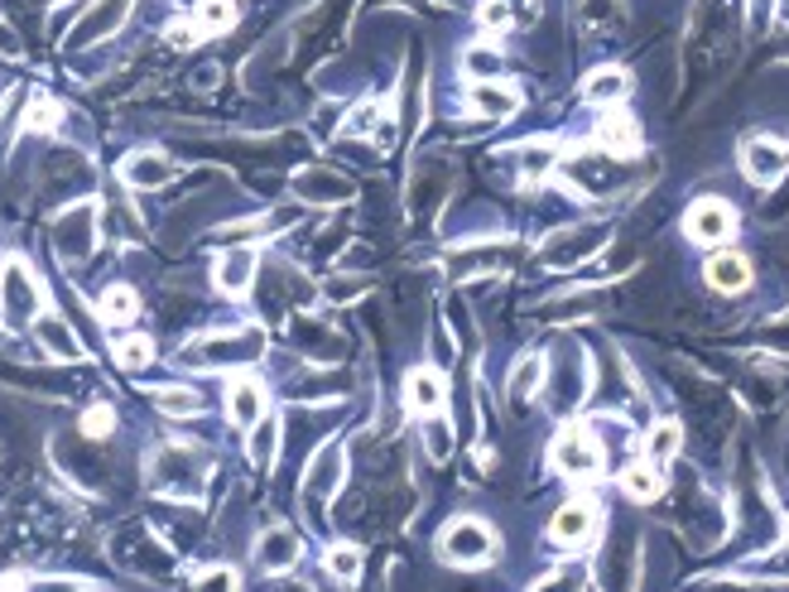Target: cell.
Masks as SVG:
<instances>
[{"label": "cell", "instance_id": "6da1fadb", "mask_svg": "<svg viewBox=\"0 0 789 592\" xmlns=\"http://www.w3.org/2000/svg\"><path fill=\"white\" fill-rule=\"evenodd\" d=\"M44 313V294L34 285V275L24 270V260H5L0 265V323L5 328H30Z\"/></svg>", "mask_w": 789, "mask_h": 592}, {"label": "cell", "instance_id": "7a4b0ae2", "mask_svg": "<svg viewBox=\"0 0 789 592\" xmlns=\"http://www.w3.org/2000/svg\"><path fill=\"white\" fill-rule=\"evenodd\" d=\"M439 554L448 564H463V569H472V564H487L496 554V530L487 521H477V515H463V521H453L443 530Z\"/></svg>", "mask_w": 789, "mask_h": 592}, {"label": "cell", "instance_id": "3957f363", "mask_svg": "<svg viewBox=\"0 0 789 592\" xmlns=\"http://www.w3.org/2000/svg\"><path fill=\"white\" fill-rule=\"evenodd\" d=\"M554 467L573 481H588L602 473V443L588 429H564L554 439Z\"/></svg>", "mask_w": 789, "mask_h": 592}, {"label": "cell", "instance_id": "277c9868", "mask_svg": "<svg viewBox=\"0 0 789 592\" xmlns=\"http://www.w3.org/2000/svg\"><path fill=\"white\" fill-rule=\"evenodd\" d=\"M684 232H688V241H698V246H722V241H732V236H736L732 202L698 198L694 208H688V217H684Z\"/></svg>", "mask_w": 789, "mask_h": 592}, {"label": "cell", "instance_id": "5b68a950", "mask_svg": "<svg viewBox=\"0 0 789 592\" xmlns=\"http://www.w3.org/2000/svg\"><path fill=\"white\" fill-rule=\"evenodd\" d=\"M592 530H597V506L588 497H578V501L558 506V515L549 521V539L564 549H582L592 539Z\"/></svg>", "mask_w": 789, "mask_h": 592}, {"label": "cell", "instance_id": "8992f818", "mask_svg": "<svg viewBox=\"0 0 789 592\" xmlns=\"http://www.w3.org/2000/svg\"><path fill=\"white\" fill-rule=\"evenodd\" d=\"M742 169H746V178L751 184H775V178L789 169V150L780 140H770V136H756V140H746L742 144Z\"/></svg>", "mask_w": 789, "mask_h": 592}, {"label": "cell", "instance_id": "52a82bcc", "mask_svg": "<svg viewBox=\"0 0 789 592\" xmlns=\"http://www.w3.org/2000/svg\"><path fill=\"white\" fill-rule=\"evenodd\" d=\"M606 241V227H564L549 246H544V265H582Z\"/></svg>", "mask_w": 789, "mask_h": 592}, {"label": "cell", "instance_id": "ba28073f", "mask_svg": "<svg viewBox=\"0 0 789 592\" xmlns=\"http://www.w3.org/2000/svg\"><path fill=\"white\" fill-rule=\"evenodd\" d=\"M265 381H256V376H236L232 385H227V419L232 425H241V429H251L256 419H265Z\"/></svg>", "mask_w": 789, "mask_h": 592}, {"label": "cell", "instance_id": "9c48e42d", "mask_svg": "<svg viewBox=\"0 0 789 592\" xmlns=\"http://www.w3.org/2000/svg\"><path fill=\"white\" fill-rule=\"evenodd\" d=\"M120 178H126L130 188H164L169 178H174V160L160 150H136L120 160Z\"/></svg>", "mask_w": 789, "mask_h": 592}, {"label": "cell", "instance_id": "30bf717a", "mask_svg": "<svg viewBox=\"0 0 789 592\" xmlns=\"http://www.w3.org/2000/svg\"><path fill=\"white\" fill-rule=\"evenodd\" d=\"M212 285L222 289V294L241 299L251 285H256V251H251V246H236V251H227V256L217 260V270H212Z\"/></svg>", "mask_w": 789, "mask_h": 592}, {"label": "cell", "instance_id": "8fae6325", "mask_svg": "<svg viewBox=\"0 0 789 592\" xmlns=\"http://www.w3.org/2000/svg\"><path fill=\"white\" fill-rule=\"evenodd\" d=\"M405 405L415 409V415H439V409L448 405V381L433 367L409 371L405 376Z\"/></svg>", "mask_w": 789, "mask_h": 592}, {"label": "cell", "instance_id": "7c38bea8", "mask_svg": "<svg viewBox=\"0 0 789 592\" xmlns=\"http://www.w3.org/2000/svg\"><path fill=\"white\" fill-rule=\"evenodd\" d=\"M597 140L606 154H616V160H630V154H640V126L630 120L622 106H606L602 126H597Z\"/></svg>", "mask_w": 789, "mask_h": 592}, {"label": "cell", "instance_id": "4fadbf2b", "mask_svg": "<svg viewBox=\"0 0 789 592\" xmlns=\"http://www.w3.org/2000/svg\"><path fill=\"white\" fill-rule=\"evenodd\" d=\"M467 106L477 116H487V120H506V116L520 112V92L506 88V82H477L472 96H467Z\"/></svg>", "mask_w": 789, "mask_h": 592}, {"label": "cell", "instance_id": "5bb4252c", "mask_svg": "<svg viewBox=\"0 0 789 592\" xmlns=\"http://www.w3.org/2000/svg\"><path fill=\"white\" fill-rule=\"evenodd\" d=\"M708 285L718 289V294H742L751 285V260L736 256V251H718V256L708 260Z\"/></svg>", "mask_w": 789, "mask_h": 592}, {"label": "cell", "instance_id": "9a60e30c", "mask_svg": "<svg viewBox=\"0 0 789 592\" xmlns=\"http://www.w3.org/2000/svg\"><path fill=\"white\" fill-rule=\"evenodd\" d=\"M630 92L626 68H592L588 82H582V102L588 106H616Z\"/></svg>", "mask_w": 789, "mask_h": 592}, {"label": "cell", "instance_id": "2e32d148", "mask_svg": "<svg viewBox=\"0 0 789 592\" xmlns=\"http://www.w3.org/2000/svg\"><path fill=\"white\" fill-rule=\"evenodd\" d=\"M251 361V357H260V333H222V343H208V347H198V352H188V361Z\"/></svg>", "mask_w": 789, "mask_h": 592}, {"label": "cell", "instance_id": "e0dca14e", "mask_svg": "<svg viewBox=\"0 0 789 592\" xmlns=\"http://www.w3.org/2000/svg\"><path fill=\"white\" fill-rule=\"evenodd\" d=\"M337 481H343V449H333V443H327V449L313 457L309 473H303V491H309V497H327Z\"/></svg>", "mask_w": 789, "mask_h": 592}, {"label": "cell", "instance_id": "ac0fdd59", "mask_svg": "<svg viewBox=\"0 0 789 592\" xmlns=\"http://www.w3.org/2000/svg\"><path fill=\"white\" fill-rule=\"evenodd\" d=\"M136 313H140V299H136V289H126V285H112L102 294V304H96V318L112 323V328H126Z\"/></svg>", "mask_w": 789, "mask_h": 592}, {"label": "cell", "instance_id": "d6986e66", "mask_svg": "<svg viewBox=\"0 0 789 592\" xmlns=\"http://www.w3.org/2000/svg\"><path fill=\"white\" fill-rule=\"evenodd\" d=\"M622 491L630 501H654L664 491V477H660V467L654 463H630L626 473H622Z\"/></svg>", "mask_w": 789, "mask_h": 592}, {"label": "cell", "instance_id": "ffe728a7", "mask_svg": "<svg viewBox=\"0 0 789 592\" xmlns=\"http://www.w3.org/2000/svg\"><path fill=\"white\" fill-rule=\"evenodd\" d=\"M34 328H39V343H44L54 357H63V361H78V357H82V347L72 343V333H68L63 318H48V313H39V318H34Z\"/></svg>", "mask_w": 789, "mask_h": 592}, {"label": "cell", "instance_id": "44dd1931", "mask_svg": "<svg viewBox=\"0 0 789 592\" xmlns=\"http://www.w3.org/2000/svg\"><path fill=\"white\" fill-rule=\"evenodd\" d=\"M678 443H684V429H678V419H660V425L650 429V439H646V463L664 467V463H670V457L678 453Z\"/></svg>", "mask_w": 789, "mask_h": 592}, {"label": "cell", "instance_id": "7402d4cb", "mask_svg": "<svg viewBox=\"0 0 789 592\" xmlns=\"http://www.w3.org/2000/svg\"><path fill=\"white\" fill-rule=\"evenodd\" d=\"M539 385H544V357L515 361V371H511V401H515V405L534 401V395H539Z\"/></svg>", "mask_w": 789, "mask_h": 592}, {"label": "cell", "instance_id": "603a6c76", "mask_svg": "<svg viewBox=\"0 0 789 592\" xmlns=\"http://www.w3.org/2000/svg\"><path fill=\"white\" fill-rule=\"evenodd\" d=\"M193 24H198L202 34H222L236 24V0H198V10H193Z\"/></svg>", "mask_w": 789, "mask_h": 592}, {"label": "cell", "instance_id": "cb8c5ba5", "mask_svg": "<svg viewBox=\"0 0 789 592\" xmlns=\"http://www.w3.org/2000/svg\"><path fill=\"white\" fill-rule=\"evenodd\" d=\"M463 72L472 82H496L501 78V54L487 44H472V48H463Z\"/></svg>", "mask_w": 789, "mask_h": 592}, {"label": "cell", "instance_id": "d4e9b609", "mask_svg": "<svg viewBox=\"0 0 789 592\" xmlns=\"http://www.w3.org/2000/svg\"><path fill=\"white\" fill-rule=\"evenodd\" d=\"M116 361L126 371H140V367H150L154 361V343L144 333H126V337H116Z\"/></svg>", "mask_w": 789, "mask_h": 592}, {"label": "cell", "instance_id": "484cf974", "mask_svg": "<svg viewBox=\"0 0 789 592\" xmlns=\"http://www.w3.org/2000/svg\"><path fill=\"white\" fill-rule=\"evenodd\" d=\"M275 449H279V425L270 415L256 419L251 425V463H260V467H270L275 463Z\"/></svg>", "mask_w": 789, "mask_h": 592}, {"label": "cell", "instance_id": "4316f807", "mask_svg": "<svg viewBox=\"0 0 789 592\" xmlns=\"http://www.w3.org/2000/svg\"><path fill=\"white\" fill-rule=\"evenodd\" d=\"M154 401H160V409L164 415H174V419H193L202 409V395L188 391V385H169V391H160Z\"/></svg>", "mask_w": 789, "mask_h": 592}, {"label": "cell", "instance_id": "83f0119b", "mask_svg": "<svg viewBox=\"0 0 789 592\" xmlns=\"http://www.w3.org/2000/svg\"><path fill=\"white\" fill-rule=\"evenodd\" d=\"M327 573L337 583H357L361 578V549L357 545H327Z\"/></svg>", "mask_w": 789, "mask_h": 592}, {"label": "cell", "instance_id": "f1b7e54d", "mask_svg": "<svg viewBox=\"0 0 789 592\" xmlns=\"http://www.w3.org/2000/svg\"><path fill=\"white\" fill-rule=\"evenodd\" d=\"M554 164H558V150H554V140H530V144H525V154H520V169H525V178H539V174H549Z\"/></svg>", "mask_w": 789, "mask_h": 592}, {"label": "cell", "instance_id": "f546056e", "mask_svg": "<svg viewBox=\"0 0 789 592\" xmlns=\"http://www.w3.org/2000/svg\"><path fill=\"white\" fill-rule=\"evenodd\" d=\"M299 193H303V198H333V202L351 198V188L343 184V178H333V174H303V178H299Z\"/></svg>", "mask_w": 789, "mask_h": 592}, {"label": "cell", "instance_id": "4dcf8cb0", "mask_svg": "<svg viewBox=\"0 0 789 592\" xmlns=\"http://www.w3.org/2000/svg\"><path fill=\"white\" fill-rule=\"evenodd\" d=\"M423 449H429L433 463H443V457L453 453V429H448L439 415H423Z\"/></svg>", "mask_w": 789, "mask_h": 592}, {"label": "cell", "instance_id": "1f68e13d", "mask_svg": "<svg viewBox=\"0 0 789 592\" xmlns=\"http://www.w3.org/2000/svg\"><path fill=\"white\" fill-rule=\"evenodd\" d=\"M477 20H481V30L506 34V30H511V20H515V10H511V0H481V5H477Z\"/></svg>", "mask_w": 789, "mask_h": 592}, {"label": "cell", "instance_id": "d6a6232c", "mask_svg": "<svg viewBox=\"0 0 789 592\" xmlns=\"http://www.w3.org/2000/svg\"><path fill=\"white\" fill-rule=\"evenodd\" d=\"M58 116H63V106H58L54 96H34V106H30V116H24V126H30V130H54Z\"/></svg>", "mask_w": 789, "mask_h": 592}, {"label": "cell", "instance_id": "836d02e7", "mask_svg": "<svg viewBox=\"0 0 789 592\" xmlns=\"http://www.w3.org/2000/svg\"><path fill=\"white\" fill-rule=\"evenodd\" d=\"M112 429H116V409L112 405H92L88 415H82V433H88V439H106Z\"/></svg>", "mask_w": 789, "mask_h": 592}, {"label": "cell", "instance_id": "e575fe53", "mask_svg": "<svg viewBox=\"0 0 789 592\" xmlns=\"http://www.w3.org/2000/svg\"><path fill=\"white\" fill-rule=\"evenodd\" d=\"M193 592H236V573L232 569H208Z\"/></svg>", "mask_w": 789, "mask_h": 592}, {"label": "cell", "instance_id": "d590c367", "mask_svg": "<svg viewBox=\"0 0 789 592\" xmlns=\"http://www.w3.org/2000/svg\"><path fill=\"white\" fill-rule=\"evenodd\" d=\"M375 112H381L375 102H361L357 112H351V120H347V136H367V130L375 126Z\"/></svg>", "mask_w": 789, "mask_h": 592}, {"label": "cell", "instance_id": "8d00e7d4", "mask_svg": "<svg viewBox=\"0 0 789 592\" xmlns=\"http://www.w3.org/2000/svg\"><path fill=\"white\" fill-rule=\"evenodd\" d=\"M202 39V30L193 20H178V24H169V44H178V48H188V44H198Z\"/></svg>", "mask_w": 789, "mask_h": 592}, {"label": "cell", "instance_id": "74e56055", "mask_svg": "<svg viewBox=\"0 0 789 592\" xmlns=\"http://www.w3.org/2000/svg\"><path fill=\"white\" fill-rule=\"evenodd\" d=\"M582 588V573H554L549 583H539L534 592H578Z\"/></svg>", "mask_w": 789, "mask_h": 592}, {"label": "cell", "instance_id": "f35d334b", "mask_svg": "<svg viewBox=\"0 0 789 592\" xmlns=\"http://www.w3.org/2000/svg\"><path fill=\"white\" fill-rule=\"evenodd\" d=\"M775 15H780V24H789V0H780V10H775Z\"/></svg>", "mask_w": 789, "mask_h": 592}]
</instances>
